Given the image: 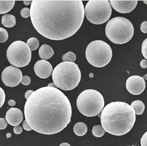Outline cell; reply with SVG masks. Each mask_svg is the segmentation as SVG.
<instances>
[{"instance_id":"obj_10","label":"cell","mask_w":147,"mask_h":146,"mask_svg":"<svg viewBox=\"0 0 147 146\" xmlns=\"http://www.w3.org/2000/svg\"><path fill=\"white\" fill-rule=\"evenodd\" d=\"M23 78L22 72L17 67L9 66L4 69L1 74L2 81L6 86L15 87L20 84Z\"/></svg>"},{"instance_id":"obj_35","label":"cell","mask_w":147,"mask_h":146,"mask_svg":"<svg viewBox=\"0 0 147 146\" xmlns=\"http://www.w3.org/2000/svg\"><path fill=\"white\" fill-rule=\"evenodd\" d=\"M8 105L11 107H13L16 105V102L14 100H9L8 101Z\"/></svg>"},{"instance_id":"obj_15","label":"cell","mask_w":147,"mask_h":146,"mask_svg":"<svg viewBox=\"0 0 147 146\" xmlns=\"http://www.w3.org/2000/svg\"><path fill=\"white\" fill-rule=\"evenodd\" d=\"M38 54L40 57L45 60L52 57L54 55V51L51 46L44 44L40 47Z\"/></svg>"},{"instance_id":"obj_19","label":"cell","mask_w":147,"mask_h":146,"mask_svg":"<svg viewBox=\"0 0 147 146\" xmlns=\"http://www.w3.org/2000/svg\"><path fill=\"white\" fill-rule=\"evenodd\" d=\"M131 107L133 108L135 111V115H142L143 114V112L145 111V104L141 100H135L133 101L131 104Z\"/></svg>"},{"instance_id":"obj_21","label":"cell","mask_w":147,"mask_h":146,"mask_svg":"<svg viewBox=\"0 0 147 146\" xmlns=\"http://www.w3.org/2000/svg\"><path fill=\"white\" fill-rule=\"evenodd\" d=\"M62 60L63 62L74 63L76 60V55L72 52H69L62 55Z\"/></svg>"},{"instance_id":"obj_2","label":"cell","mask_w":147,"mask_h":146,"mask_svg":"<svg viewBox=\"0 0 147 146\" xmlns=\"http://www.w3.org/2000/svg\"><path fill=\"white\" fill-rule=\"evenodd\" d=\"M25 117L32 128L45 135L57 134L70 123L72 107L67 96L53 87L40 88L26 100Z\"/></svg>"},{"instance_id":"obj_4","label":"cell","mask_w":147,"mask_h":146,"mask_svg":"<svg viewBox=\"0 0 147 146\" xmlns=\"http://www.w3.org/2000/svg\"><path fill=\"white\" fill-rule=\"evenodd\" d=\"M52 80L55 86L63 90H72L78 87L81 79V72L75 63H60L53 69Z\"/></svg>"},{"instance_id":"obj_17","label":"cell","mask_w":147,"mask_h":146,"mask_svg":"<svg viewBox=\"0 0 147 146\" xmlns=\"http://www.w3.org/2000/svg\"><path fill=\"white\" fill-rule=\"evenodd\" d=\"M2 25L6 28H12L16 25V18L13 15L6 14L2 16Z\"/></svg>"},{"instance_id":"obj_28","label":"cell","mask_w":147,"mask_h":146,"mask_svg":"<svg viewBox=\"0 0 147 146\" xmlns=\"http://www.w3.org/2000/svg\"><path fill=\"white\" fill-rule=\"evenodd\" d=\"M8 123L5 119L0 118V130H4L7 127Z\"/></svg>"},{"instance_id":"obj_22","label":"cell","mask_w":147,"mask_h":146,"mask_svg":"<svg viewBox=\"0 0 147 146\" xmlns=\"http://www.w3.org/2000/svg\"><path fill=\"white\" fill-rule=\"evenodd\" d=\"M26 44L31 50H35L39 47V42L36 38H30L26 42Z\"/></svg>"},{"instance_id":"obj_32","label":"cell","mask_w":147,"mask_h":146,"mask_svg":"<svg viewBox=\"0 0 147 146\" xmlns=\"http://www.w3.org/2000/svg\"><path fill=\"white\" fill-rule=\"evenodd\" d=\"M23 127L25 131H30L32 130V128L30 127V125H28V124L27 123V122H26V120L23 122Z\"/></svg>"},{"instance_id":"obj_11","label":"cell","mask_w":147,"mask_h":146,"mask_svg":"<svg viewBox=\"0 0 147 146\" xmlns=\"http://www.w3.org/2000/svg\"><path fill=\"white\" fill-rule=\"evenodd\" d=\"M126 87L127 90L131 94L138 95L145 90L146 87L145 81L144 78L140 76H131L127 79Z\"/></svg>"},{"instance_id":"obj_34","label":"cell","mask_w":147,"mask_h":146,"mask_svg":"<svg viewBox=\"0 0 147 146\" xmlns=\"http://www.w3.org/2000/svg\"><path fill=\"white\" fill-rule=\"evenodd\" d=\"M34 92V91H33V90H28L27 92H26V93H25V98L26 99H28V98H29V97L32 94V93Z\"/></svg>"},{"instance_id":"obj_39","label":"cell","mask_w":147,"mask_h":146,"mask_svg":"<svg viewBox=\"0 0 147 146\" xmlns=\"http://www.w3.org/2000/svg\"><path fill=\"white\" fill-rule=\"evenodd\" d=\"M143 3H145V4L147 5V1H143Z\"/></svg>"},{"instance_id":"obj_18","label":"cell","mask_w":147,"mask_h":146,"mask_svg":"<svg viewBox=\"0 0 147 146\" xmlns=\"http://www.w3.org/2000/svg\"><path fill=\"white\" fill-rule=\"evenodd\" d=\"M74 132L77 135L83 136L88 132V127L84 122H78L74 127Z\"/></svg>"},{"instance_id":"obj_30","label":"cell","mask_w":147,"mask_h":146,"mask_svg":"<svg viewBox=\"0 0 147 146\" xmlns=\"http://www.w3.org/2000/svg\"><path fill=\"white\" fill-rule=\"evenodd\" d=\"M140 29L143 33H147V21H143L141 26H140Z\"/></svg>"},{"instance_id":"obj_24","label":"cell","mask_w":147,"mask_h":146,"mask_svg":"<svg viewBox=\"0 0 147 146\" xmlns=\"http://www.w3.org/2000/svg\"><path fill=\"white\" fill-rule=\"evenodd\" d=\"M142 53L143 56L147 60V38L143 41L142 45Z\"/></svg>"},{"instance_id":"obj_7","label":"cell","mask_w":147,"mask_h":146,"mask_svg":"<svg viewBox=\"0 0 147 146\" xmlns=\"http://www.w3.org/2000/svg\"><path fill=\"white\" fill-rule=\"evenodd\" d=\"M113 51L111 46L102 40H95L87 46L86 57L91 65L95 67H104L111 62Z\"/></svg>"},{"instance_id":"obj_23","label":"cell","mask_w":147,"mask_h":146,"mask_svg":"<svg viewBox=\"0 0 147 146\" xmlns=\"http://www.w3.org/2000/svg\"><path fill=\"white\" fill-rule=\"evenodd\" d=\"M8 38V33L5 29L0 27V43H5Z\"/></svg>"},{"instance_id":"obj_8","label":"cell","mask_w":147,"mask_h":146,"mask_svg":"<svg viewBox=\"0 0 147 146\" xmlns=\"http://www.w3.org/2000/svg\"><path fill=\"white\" fill-rule=\"evenodd\" d=\"M84 11L89 21L94 25H101L111 17L112 7L108 0H90L86 5Z\"/></svg>"},{"instance_id":"obj_31","label":"cell","mask_w":147,"mask_h":146,"mask_svg":"<svg viewBox=\"0 0 147 146\" xmlns=\"http://www.w3.org/2000/svg\"><path fill=\"white\" fill-rule=\"evenodd\" d=\"M22 131L23 129L21 126H16V127H14V128H13V132L16 134H20L22 132Z\"/></svg>"},{"instance_id":"obj_13","label":"cell","mask_w":147,"mask_h":146,"mask_svg":"<svg viewBox=\"0 0 147 146\" xmlns=\"http://www.w3.org/2000/svg\"><path fill=\"white\" fill-rule=\"evenodd\" d=\"M34 71L35 74L39 78L46 79L52 74L53 68L50 62L42 60L35 63L34 65Z\"/></svg>"},{"instance_id":"obj_25","label":"cell","mask_w":147,"mask_h":146,"mask_svg":"<svg viewBox=\"0 0 147 146\" xmlns=\"http://www.w3.org/2000/svg\"><path fill=\"white\" fill-rule=\"evenodd\" d=\"M20 13L22 17L27 18L30 16V9L28 8H24L22 9Z\"/></svg>"},{"instance_id":"obj_36","label":"cell","mask_w":147,"mask_h":146,"mask_svg":"<svg viewBox=\"0 0 147 146\" xmlns=\"http://www.w3.org/2000/svg\"><path fill=\"white\" fill-rule=\"evenodd\" d=\"M32 1H26V0L23 1V3H24L25 5H30V4H32Z\"/></svg>"},{"instance_id":"obj_1","label":"cell","mask_w":147,"mask_h":146,"mask_svg":"<svg viewBox=\"0 0 147 146\" xmlns=\"http://www.w3.org/2000/svg\"><path fill=\"white\" fill-rule=\"evenodd\" d=\"M30 9L33 27L52 40H62L76 33L85 15L81 0H33Z\"/></svg>"},{"instance_id":"obj_14","label":"cell","mask_w":147,"mask_h":146,"mask_svg":"<svg viewBox=\"0 0 147 146\" xmlns=\"http://www.w3.org/2000/svg\"><path fill=\"white\" fill-rule=\"evenodd\" d=\"M6 121L12 126H18L23 121V115L22 112L18 108H11L6 114Z\"/></svg>"},{"instance_id":"obj_3","label":"cell","mask_w":147,"mask_h":146,"mask_svg":"<svg viewBox=\"0 0 147 146\" xmlns=\"http://www.w3.org/2000/svg\"><path fill=\"white\" fill-rule=\"evenodd\" d=\"M100 119L105 132L121 136L131 130L136 121V115L131 105L127 103L113 102L103 108Z\"/></svg>"},{"instance_id":"obj_37","label":"cell","mask_w":147,"mask_h":146,"mask_svg":"<svg viewBox=\"0 0 147 146\" xmlns=\"http://www.w3.org/2000/svg\"><path fill=\"white\" fill-rule=\"evenodd\" d=\"M60 146H71V145L68 143H67V142H63V143H62L61 145H60Z\"/></svg>"},{"instance_id":"obj_20","label":"cell","mask_w":147,"mask_h":146,"mask_svg":"<svg viewBox=\"0 0 147 146\" xmlns=\"http://www.w3.org/2000/svg\"><path fill=\"white\" fill-rule=\"evenodd\" d=\"M92 134L96 137H101L105 134V131L101 125H94L92 130Z\"/></svg>"},{"instance_id":"obj_5","label":"cell","mask_w":147,"mask_h":146,"mask_svg":"<svg viewBox=\"0 0 147 146\" xmlns=\"http://www.w3.org/2000/svg\"><path fill=\"white\" fill-rule=\"evenodd\" d=\"M105 32L106 36L111 42L122 45L126 44L133 38L134 27L129 19L118 16L108 22Z\"/></svg>"},{"instance_id":"obj_27","label":"cell","mask_w":147,"mask_h":146,"mask_svg":"<svg viewBox=\"0 0 147 146\" xmlns=\"http://www.w3.org/2000/svg\"><path fill=\"white\" fill-rule=\"evenodd\" d=\"M22 84L23 85H28L31 82V79L28 76H23L22 80Z\"/></svg>"},{"instance_id":"obj_9","label":"cell","mask_w":147,"mask_h":146,"mask_svg":"<svg viewBox=\"0 0 147 146\" xmlns=\"http://www.w3.org/2000/svg\"><path fill=\"white\" fill-rule=\"evenodd\" d=\"M6 57L12 65L19 68L24 67L31 61V50L24 42L15 41L8 48Z\"/></svg>"},{"instance_id":"obj_26","label":"cell","mask_w":147,"mask_h":146,"mask_svg":"<svg viewBox=\"0 0 147 146\" xmlns=\"http://www.w3.org/2000/svg\"><path fill=\"white\" fill-rule=\"evenodd\" d=\"M5 98L6 96L5 91L3 90V89L1 87H0V108L5 104Z\"/></svg>"},{"instance_id":"obj_6","label":"cell","mask_w":147,"mask_h":146,"mask_svg":"<svg viewBox=\"0 0 147 146\" xmlns=\"http://www.w3.org/2000/svg\"><path fill=\"white\" fill-rule=\"evenodd\" d=\"M79 111L86 117L98 115L105 107L104 97L101 93L94 89H87L78 96L76 102Z\"/></svg>"},{"instance_id":"obj_33","label":"cell","mask_w":147,"mask_h":146,"mask_svg":"<svg viewBox=\"0 0 147 146\" xmlns=\"http://www.w3.org/2000/svg\"><path fill=\"white\" fill-rule=\"evenodd\" d=\"M140 66L142 68H147V60L146 59L142 60L140 62Z\"/></svg>"},{"instance_id":"obj_16","label":"cell","mask_w":147,"mask_h":146,"mask_svg":"<svg viewBox=\"0 0 147 146\" xmlns=\"http://www.w3.org/2000/svg\"><path fill=\"white\" fill-rule=\"evenodd\" d=\"M15 4L14 0H0V15L10 11Z\"/></svg>"},{"instance_id":"obj_29","label":"cell","mask_w":147,"mask_h":146,"mask_svg":"<svg viewBox=\"0 0 147 146\" xmlns=\"http://www.w3.org/2000/svg\"><path fill=\"white\" fill-rule=\"evenodd\" d=\"M141 146H147V132L143 135L140 140Z\"/></svg>"},{"instance_id":"obj_40","label":"cell","mask_w":147,"mask_h":146,"mask_svg":"<svg viewBox=\"0 0 147 146\" xmlns=\"http://www.w3.org/2000/svg\"><path fill=\"white\" fill-rule=\"evenodd\" d=\"M8 137H9H9H10V136H11V134H8Z\"/></svg>"},{"instance_id":"obj_12","label":"cell","mask_w":147,"mask_h":146,"mask_svg":"<svg viewBox=\"0 0 147 146\" xmlns=\"http://www.w3.org/2000/svg\"><path fill=\"white\" fill-rule=\"evenodd\" d=\"M110 4L113 9L120 13H129L134 9L138 4L136 0H111Z\"/></svg>"},{"instance_id":"obj_38","label":"cell","mask_w":147,"mask_h":146,"mask_svg":"<svg viewBox=\"0 0 147 146\" xmlns=\"http://www.w3.org/2000/svg\"><path fill=\"white\" fill-rule=\"evenodd\" d=\"M49 87H55V85L54 84H52V83H51V84H49Z\"/></svg>"}]
</instances>
